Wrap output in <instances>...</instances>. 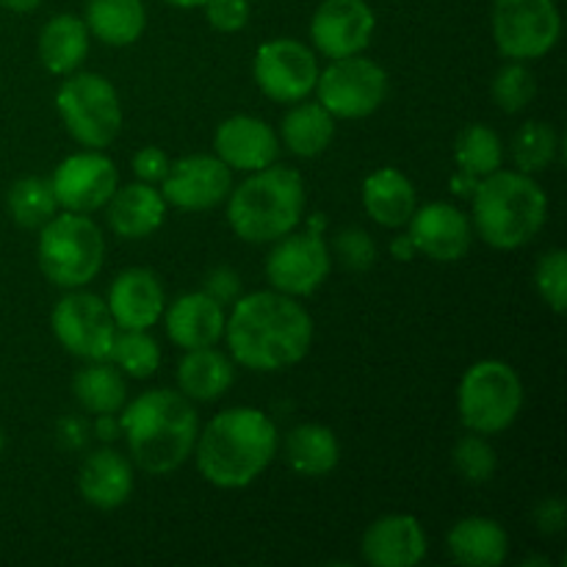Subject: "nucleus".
<instances>
[{"mask_svg": "<svg viewBox=\"0 0 567 567\" xmlns=\"http://www.w3.org/2000/svg\"><path fill=\"white\" fill-rule=\"evenodd\" d=\"M78 491L94 509H120L133 493V463L116 449H97L81 463Z\"/></svg>", "mask_w": 567, "mask_h": 567, "instance_id": "nucleus-23", "label": "nucleus"}, {"mask_svg": "<svg viewBox=\"0 0 567 567\" xmlns=\"http://www.w3.org/2000/svg\"><path fill=\"white\" fill-rule=\"evenodd\" d=\"M203 291L210 293V297L221 305L236 302V299L241 297V277H238V271L227 269V266H219V269H214L208 277H205Z\"/></svg>", "mask_w": 567, "mask_h": 567, "instance_id": "nucleus-42", "label": "nucleus"}, {"mask_svg": "<svg viewBox=\"0 0 567 567\" xmlns=\"http://www.w3.org/2000/svg\"><path fill=\"white\" fill-rule=\"evenodd\" d=\"M282 144L299 158H316L324 153L336 138V116L321 103H293V109L282 116L280 125Z\"/></svg>", "mask_w": 567, "mask_h": 567, "instance_id": "nucleus-30", "label": "nucleus"}, {"mask_svg": "<svg viewBox=\"0 0 567 567\" xmlns=\"http://www.w3.org/2000/svg\"><path fill=\"white\" fill-rule=\"evenodd\" d=\"M252 75L260 92L275 103L293 105L308 97L319 78V59L297 39H271L255 53Z\"/></svg>", "mask_w": 567, "mask_h": 567, "instance_id": "nucleus-13", "label": "nucleus"}, {"mask_svg": "<svg viewBox=\"0 0 567 567\" xmlns=\"http://www.w3.org/2000/svg\"><path fill=\"white\" fill-rule=\"evenodd\" d=\"M216 158L225 161L233 172H258L266 169L280 155V136L269 122L260 116L236 114L227 116L214 136Z\"/></svg>", "mask_w": 567, "mask_h": 567, "instance_id": "nucleus-18", "label": "nucleus"}, {"mask_svg": "<svg viewBox=\"0 0 567 567\" xmlns=\"http://www.w3.org/2000/svg\"><path fill=\"white\" fill-rule=\"evenodd\" d=\"M252 0H205V20L219 33H238L249 22Z\"/></svg>", "mask_w": 567, "mask_h": 567, "instance_id": "nucleus-40", "label": "nucleus"}, {"mask_svg": "<svg viewBox=\"0 0 567 567\" xmlns=\"http://www.w3.org/2000/svg\"><path fill=\"white\" fill-rule=\"evenodd\" d=\"M559 136L548 122H526L513 138V161L524 175H537L546 172L557 161Z\"/></svg>", "mask_w": 567, "mask_h": 567, "instance_id": "nucleus-35", "label": "nucleus"}, {"mask_svg": "<svg viewBox=\"0 0 567 567\" xmlns=\"http://www.w3.org/2000/svg\"><path fill=\"white\" fill-rule=\"evenodd\" d=\"M161 319H164L169 341L175 347H181L183 352H188V349L216 347V341L225 338V305L216 302L205 291H192L177 297L164 310Z\"/></svg>", "mask_w": 567, "mask_h": 567, "instance_id": "nucleus-21", "label": "nucleus"}, {"mask_svg": "<svg viewBox=\"0 0 567 567\" xmlns=\"http://www.w3.org/2000/svg\"><path fill=\"white\" fill-rule=\"evenodd\" d=\"M282 454H286V463L293 474L319 480V476L332 474L338 468L341 446H338V437L330 426L299 424L286 435Z\"/></svg>", "mask_w": 567, "mask_h": 567, "instance_id": "nucleus-28", "label": "nucleus"}, {"mask_svg": "<svg viewBox=\"0 0 567 567\" xmlns=\"http://www.w3.org/2000/svg\"><path fill=\"white\" fill-rule=\"evenodd\" d=\"M426 532L415 515H382L365 529L360 551L374 567H415L426 559Z\"/></svg>", "mask_w": 567, "mask_h": 567, "instance_id": "nucleus-19", "label": "nucleus"}, {"mask_svg": "<svg viewBox=\"0 0 567 567\" xmlns=\"http://www.w3.org/2000/svg\"><path fill=\"white\" fill-rule=\"evenodd\" d=\"M169 155L155 147V144H150V147H142L133 155V175L142 183H161L169 172Z\"/></svg>", "mask_w": 567, "mask_h": 567, "instance_id": "nucleus-41", "label": "nucleus"}, {"mask_svg": "<svg viewBox=\"0 0 567 567\" xmlns=\"http://www.w3.org/2000/svg\"><path fill=\"white\" fill-rule=\"evenodd\" d=\"M446 548L454 563L465 567H496L507 559L509 537L498 520L471 515L449 529Z\"/></svg>", "mask_w": 567, "mask_h": 567, "instance_id": "nucleus-25", "label": "nucleus"}, {"mask_svg": "<svg viewBox=\"0 0 567 567\" xmlns=\"http://www.w3.org/2000/svg\"><path fill=\"white\" fill-rule=\"evenodd\" d=\"M275 421L255 408H230L214 415L194 443L197 471L221 491L249 487L277 457Z\"/></svg>", "mask_w": 567, "mask_h": 567, "instance_id": "nucleus-2", "label": "nucleus"}, {"mask_svg": "<svg viewBox=\"0 0 567 567\" xmlns=\"http://www.w3.org/2000/svg\"><path fill=\"white\" fill-rule=\"evenodd\" d=\"M471 225L493 249H518L546 227L548 197L540 183L524 172L496 169L480 177L471 194Z\"/></svg>", "mask_w": 567, "mask_h": 567, "instance_id": "nucleus-5", "label": "nucleus"}, {"mask_svg": "<svg viewBox=\"0 0 567 567\" xmlns=\"http://www.w3.org/2000/svg\"><path fill=\"white\" fill-rule=\"evenodd\" d=\"M476 183H480V177H474V175H468V172L460 169L457 175L452 177V183H449V186H452V192L460 194V197H471L476 188Z\"/></svg>", "mask_w": 567, "mask_h": 567, "instance_id": "nucleus-46", "label": "nucleus"}, {"mask_svg": "<svg viewBox=\"0 0 567 567\" xmlns=\"http://www.w3.org/2000/svg\"><path fill=\"white\" fill-rule=\"evenodd\" d=\"M535 524L537 529L546 535H557L565 529V502L563 498H546L540 507L535 509Z\"/></svg>", "mask_w": 567, "mask_h": 567, "instance_id": "nucleus-43", "label": "nucleus"}, {"mask_svg": "<svg viewBox=\"0 0 567 567\" xmlns=\"http://www.w3.org/2000/svg\"><path fill=\"white\" fill-rule=\"evenodd\" d=\"M94 435L105 443L116 441V437L122 435V426H120V419H116V413L97 415V421H94Z\"/></svg>", "mask_w": 567, "mask_h": 567, "instance_id": "nucleus-45", "label": "nucleus"}, {"mask_svg": "<svg viewBox=\"0 0 567 567\" xmlns=\"http://www.w3.org/2000/svg\"><path fill=\"white\" fill-rule=\"evenodd\" d=\"M166 3L177 6V9H197V6H205V0H166Z\"/></svg>", "mask_w": 567, "mask_h": 567, "instance_id": "nucleus-49", "label": "nucleus"}, {"mask_svg": "<svg viewBox=\"0 0 567 567\" xmlns=\"http://www.w3.org/2000/svg\"><path fill=\"white\" fill-rule=\"evenodd\" d=\"M319 103L336 120H363L388 97V72L363 53L332 59L316 78Z\"/></svg>", "mask_w": 567, "mask_h": 567, "instance_id": "nucleus-10", "label": "nucleus"}, {"mask_svg": "<svg viewBox=\"0 0 567 567\" xmlns=\"http://www.w3.org/2000/svg\"><path fill=\"white\" fill-rule=\"evenodd\" d=\"M50 327H53L55 341L86 363L109 360L114 338L120 332L105 299H100L97 293L81 291V288H72L66 297L55 302L53 313H50Z\"/></svg>", "mask_w": 567, "mask_h": 567, "instance_id": "nucleus-11", "label": "nucleus"}, {"mask_svg": "<svg viewBox=\"0 0 567 567\" xmlns=\"http://www.w3.org/2000/svg\"><path fill=\"white\" fill-rule=\"evenodd\" d=\"M332 269V252L321 233L291 230L277 238L275 249L266 258V277L271 288L293 299L310 297L327 282Z\"/></svg>", "mask_w": 567, "mask_h": 567, "instance_id": "nucleus-12", "label": "nucleus"}, {"mask_svg": "<svg viewBox=\"0 0 567 567\" xmlns=\"http://www.w3.org/2000/svg\"><path fill=\"white\" fill-rule=\"evenodd\" d=\"M111 363L133 380H147L161 365V347L150 330H120L109 354Z\"/></svg>", "mask_w": 567, "mask_h": 567, "instance_id": "nucleus-34", "label": "nucleus"}, {"mask_svg": "<svg viewBox=\"0 0 567 567\" xmlns=\"http://www.w3.org/2000/svg\"><path fill=\"white\" fill-rule=\"evenodd\" d=\"M408 225L415 252L426 255L435 264H457L468 255L474 241V225L452 203H430L415 208Z\"/></svg>", "mask_w": 567, "mask_h": 567, "instance_id": "nucleus-17", "label": "nucleus"}, {"mask_svg": "<svg viewBox=\"0 0 567 567\" xmlns=\"http://www.w3.org/2000/svg\"><path fill=\"white\" fill-rule=\"evenodd\" d=\"M6 208H9L11 219L20 227H28V230H39L42 225H48L59 214V199H55L53 186H50V177H20L9 188Z\"/></svg>", "mask_w": 567, "mask_h": 567, "instance_id": "nucleus-32", "label": "nucleus"}, {"mask_svg": "<svg viewBox=\"0 0 567 567\" xmlns=\"http://www.w3.org/2000/svg\"><path fill=\"white\" fill-rule=\"evenodd\" d=\"M233 380H236V365L214 347L188 349L177 365V385L192 402H216L230 391Z\"/></svg>", "mask_w": 567, "mask_h": 567, "instance_id": "nucleus-27", "label": "nucleus"}, {"mask_svg": "<svg viewBox=\"0 0 567 567\" xmlns=\"http://www.w3.org/2000/svg\"><path fill=\"white\" fill-rule=\"evenodd\" d=\"M377 17L365 0H321L310 20V39L327 59H347L369 48Z\"/></svg>", "mask_w": 567, "mask_h": 567, "instance_id": "nucleus-16", "label": "nucleus"}, {"mask_svg": "<svg viewBox=\"0 0 567 567\" xmlns=\"http://www.w3.org/2000/svg\"><path fill=\"white\" fill-rule=\"evenodd\" d=\"M72 396L86 413H120L127 404L125 374L111 360H92L72 377Z\"/></svg>", "mask_w": 567, "mask_h": 567, "instance_id": "nucleus-31", "label": "nucleus"}, {"mask_svg": "<svg viewBox=\"0 0 567 567\" xmlns=\"http://www.w3.org/2000/svg\"><path fill=\"white\" fill-rule=\"evenodd\" d=\"M332 252L341 260V266L352 271H365L377 264V244L374 238L369 236L360 227H347L336 236V244H332Z\"/></svg>", "mask_w": 567, "mask_h": 567, "instance_id": "nucleus-39", "label": "nucleus"}, {"mask_svg": "<svg viewBox=\"0 0 567 567\" xmlns=\"http://www.w3.org/2000/svg\"><path fill=\"white\" fill-rule=\"evenodd\" d=\"M452 463L454 471H457L468 485H487L498 468L496 449L487 443V435H476V432H471V435L460 437V441L454 443Z\"/></svg>", "mask_w": 567, "mask_h": 567, "instance_id": "nucleus-37", "label": "nucleus"}, {"mask_svg": "<svg viewBox=\"0 0 567 567\" xmlns=\"http://www.w3.org/2000/svg\"><path fill=\"white\" fill-rule=\"evenodd\" d=\"M491 92L498 109L507 114H518V111L529 109L537 94L535 72L526 66V61H509L496 72Z\"/></svg>", "mask_w": 567, "mask_h": 567, "instance_id": "nucleus-36", "label": "nucleus"}, {"mask_svg": "<svg viewBox=\"0 0 567 567\" xmlns=\"http://www.w3.org/2000/svg\"><path fill=\"white\" fill-rule=\"evenodd\" d=\"M391 255L396 260H402V264H408V260H413V255H419V252H415V247H413V241H410V236H396L391 241Z\"/></svg>", "mask_w": 567, "mask_h": 567, "instance_id": "nucleus-47", "label": "nucleus"}, {"mask_svg": "<svg viewBox=\"0 0 567 567\" xmlns=\"http://www.w3.org/2000/svg\"><path fill=\"white\" fill-rule=\"evenodd\" d=\"M3 446H6V441H3V432H0V452H3Z\"/></svg>", "mask_w": 567, "mask_h": 567, "instance_id": "nucleus-51", "label": "nucleus"}, {"mask_svg": "<svg viewBox=\"0 0 567 567\" xmlns=\"http://www.w3.org/2000/svg\"><path fill=\"white\" fill-rule=\"evenodd\" d=\"M233 188V169L216 155H186L172 161L161 181L166 205L181 210H210L225 203Z\"/></svg>", "mask_w": 567, "mask_h": 567, "instance_id": "nucleus-15", "label": "nucleus"}, {"mask_svg": "<svg viewBox=\"0 0 567 567\" xmlns=\"http://www.w3.org/2000/svg\"><path fill=\"white\" fill-rule=\"evenodd\" d=\"M563 33L557 0H493V42L509 61L551 53Z\"/></svg>", "mask_w": 567, "mask_h": 567, "instance_id": "nucleus-9", "label": "nucleus"}, {"mask_svg": "<svg viewBox=\"0 0 567 567\" xmlns=\"http://www.w3.org/2000/svg\"><path fill=\"white\" fill-rule=\"evenodd\" d=\"M39 61L50 75H72L89 53V28L75 14H55L39 33Z\"/></svg>", "mask_w": 567, "mask_h": 567, "instance_id": "nucleus-26", "label": "nucleus"}, {"mask_svg": "<svg viewBox=\"0 0 567 567\" xmlns=\"http://www.w3.org/2000/svg\"><path fill=\"white\" fill-rule=\"evenodd\" d=\"M59 208L72 214H94L105 208L120 186V172L103 150H83L61 161L50 175Z\"/></svg>", "mask_w": 567, "mask_h": 567, "instance_id": "nucleus-14", "label": "nucleus"}, {"mask_svg": "<svg viewBox=\"0 0 567 567\" xmlns=\"http://www.w3.org/2000/svg\"><path fill=\"white\" fill-rule=\"evenodd\" d=\"M233 360L249 371L271 374L297 365L313 343V319L302 302L280 291H255L233 302L225 321Z\"/></svg>", "mask_w": 567, "mask_h": 567, "instance_id": "nucleus-1", "label": "nucleus"}, {"mask_svg": "<svg viewBox=\"0 0 567 567\" xmlns=\"http://www.w3.org/2000/svg\"><path fill=\"white\" fill-rule=\"evenodd\" d=\"M535 288L540 293L543 302L554 310V313H565L567 302V252L565 249H548L540 255L535 266Z\"/></svg>", "mask_w": 567, "mask_h": 567, "instance_id": "nucleus-38", "label": "nucleus"}, {"mask_svg": "<svg viewBox=\"0 0 567 567\" xmlns=\"http://www.w3.org/2000/svg\"><path fill=\"white\" fill-rule=\"evenodd\" d=\"M109 227L125 241H142L155 230H161L166 219V199L153 183H131L116 186L111 199L105 203Z\"/></svg>", "mask_w": 567, "mask_h": 567, "instance_id": "nucleus-22", "label": "nucleus"}, {"mask_svg": "<svg viewBox=\"0 0 567 567\" xmlns=\"http://www.w3.org/2000/svg\"><path fill=\"white\" fill-rule=\"evenodd\" d=\"M363 208L377 225L404 227L419 208L413 181L393 166L371 172L363 181Z\"/></svg>", "mask_w": 567, "mask_h": 567, "instance_id": "nucleus-24", "label": "nucleus"}, {"mask_svg": "<svg viewBox=\"0 0 567 567\" xmlns=\"http://www.w3.org/2000/svg\"><path fill=\"white\" fill-rule=\"evenodd\" d=\"M83 22L89 37H97L111 48H127L142 39L147 28V9L142 0H89Z\"/></svg>", "mask_w": 567, "mask_h": 567, "instance_id": "nucleus-29", "label": "nucleus"}, {"mask_svg": "<svg viewBox=\"0 0 567 567\" xmlns=\"http://www.w3.org/2000/svg\"><path fill=\"white\" fill-rule=\"evenodd\" d=\"M59 443L64 449H83L89 441V424L78 415H66L59 421Z\"/></svg>", "mask_w": 567, "mask_h": 567, "instance_id": "nucleus-44", "label": "nucleus"}, {"mask_svg": "<svg viewBox=\"0 0 567 567\" xmlns=\"http://www.w3.org/2000/svg\"><path fill=\"white\" fill-rule=\"evenodd\" d=\"M105 305L120 330H150L164 316L166 293L155 271L133 266L111 282Z\"/></svg>", "mask_w": 567, "mask_h": 567, "instance_id": "nucleus-20", "label": "nucleus"}, {"mask_svg": "<svg viewBox=\"0 0 567 567\" xmlns=\"http://www.w3.org/2000/svg\"><path fill=\"white\" fill-rule=\"evenodd\" d=\"M305 181L297 169L271 164L249 172L244 183L227 194V225L247 244H275L297 230L305 219Z\"/></svg>", "mask_w": 567, "mask_h": 567, "instance_id": "nucleus-4", "label": "nucleus"}, {"mask_svg": "<svg viewBox=\"0 0 567 567\" xmlns=\"http://www.w3.org/2000/svg\"><path fill=\"white\" fill-rule=\"evenodd\" d=\"M42 3V0H0V6L9 11H14V14H25V11H33L37 6Z\"/></svg>", "mask_w": 567, "mask_h": 567, "instance_id": "nucleus-48", "label": "nucleus"}, {"mask_svg": "<svg viewBox=\"0 0 567 567\" xmlns=\"http://www.w3.org/2000/svg\"><path fill=\"white\" fill-rule=\"evenodd\" d=\"M454 161L463 172L474 177H487L502 169V138L487 125H468L454 142Z\"/></svg>", "mask_w": 567, "mask_h": 567, "instance_id": "nucleus-33", "label": "nucleus"}, {"mask_svg": "<svg viewBox=\"0 0 567 567\" xmlns=\"http://www.w3.org/2000/svg\"><path fill=\"white\" fill-rule=\"evenodd\" d=\"M55 111L81 147L103 150L120 136L122 103L109 78L97 72H72L55 94Z\"/></svg>", "mask_w": 567, "mask_h": 567, "instance_id": "nucleus-8", "label": "nucleus"}, {"mask_svg": "<svg viewBox=\"0 0 567 567\" xmlns=\"http://www.w3.org/2000/svg\"><path fill=\"white\" fill-rule=\"evenodd\" d=\"M524 408V382L504 360H480L463 374L457 391L460 421L476 435L509 430Z\"/></svg>", "mask_w": 567, "mask_h": 567, "instance_id": "nucleus-7", "label": "nucleus"}, {"mask_svg": "<svg viewBox=\"0 0 567 567\" xmlns=\"http://www.w3.org/2000/svg\"><path fill=\"white\" fill-rule=\"evenodd\" d=\"M327 227V219L324 216H313V219H310V225H308V230H313V233H321ZM321 236H324V233H321Z\"/></svg>", "mask_w": 567, "mask_h": 567, "instance_id": "nucleus-50", "label": "nucleus"}, {"mask_svg": "<svg viewBox=\"0 0 567 567\" xmlns=\"http://www.w3.org/2000/svg\"><path fill=\"white\" fill-rule=\"evenodd\" d=\"M120 426L133 463L150 476H166L181 468L194 454L199 435L192 399L166 388H153L125 404Z\"/></svg>", "mask_w": 567, "mask_h": 567, "instance_id": "nucleus-3", "label": "nucleus"}, {"mask_svg": "<svg viewBox=\"0 0 567 567\" xmlns=\"http://www.w3.org/2000/svg\"><path fill=\"white\" fill-rule=\"evenodd\" d=\"M37 260L53 286L83 288L100 275L105 260V238L89 214H55L39 227Z\"/></svg>", "mask_w": 567, "mask_h": 567, "instance_id": "nucleus-6", "label": "nucleus"}]
</instances>
